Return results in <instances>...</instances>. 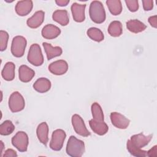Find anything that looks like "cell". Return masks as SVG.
I'll use <instances>...</instances> for the list:
<instances>
[{"instance_id": "1", "label": "cell", "mask_w": 157, "mask_h": 157, "mask_svg": "<svg viewBox=\"0 0 157 157\" xmlns=\"http://www.w3.org/2000/svg\"><path fill=\"white\" fill-rule=\"evenodd\" d=\"M66 151L70 156L80 157L85 152V144L82 140L71 136L67 141Z\"/></svg>"}, {"instance_id": "2", "label": "cell", "mask_w": 157, "mask_h": 157, "mask_svg": "<svg viewBox=\"0 0 157 157\" xmlns=\"http://www.w3.org/2000/svg\"><path fill=\"white\" fill-rule=\"evenodd\" d=\"M89 14L91 20L97 24L103 23L105 20V11L101 2L93 1L91 2Z\"/></svg>"}, {"instance_id": "3", "label": "cell", "mask_w": 157, "mask_h": 157, "mask_svg": "<svg viewBox=\"0 0 157 157\" xmlns=\"http://www.w3.org/2000/svg\"><path fill=\"white\" fill-rule=\"evenodd\" d=\"M27 59L30 64L35 66H39L43 64L44 57L39 44H33L31 45Z\"/></svg>"}, {"instance_id": "4", "label": "cell", "mask_w": 157, "mask_h": 157, "mask_svg": "<svg viewBox=\"0 0 157 157\" xmlns=\"http://www.w3.org/2000/svg\"><path fill=\"white\" fill-rule=\"evenodd\" d=\"M26 39L21 36L14 37L11 44V53L15 57L20 58L23 56L26 47Z\"/></svg>"}, {"instance_id": "5", "label": "cell", "mask_w": 157, "mask_h": 157, "mask_svg": "<svg viewBox=\"0 0 157 157\" xmlns=\"http://www.w3.org/2000/svg\"><path fill=\"white\" fill-rule=\"evenodd\" d=\"M25 102L23 96L18 91L12 93L9 99V107L12 112H18L23 110Z\"/></svg>"}, {"instance_id": "6", "label": "cell", "mask_w": 157, "mask_h": 157, "mask_svg": "<svg viewBox=\"0 0 157 157\" xmlns=\"http://www.w3.org/2000/svg\"><path fill=\"white\" fill-rule=\"evenodd\" d=\"M12 144L19 151H26L29 144L27 134L24 131L17 132L12 138Z\"/></svg>"}, {"instance_id": "7", "label": "cell", "mask_w": 157, "mask_h": 157, "mask_svg": "<svg viewBox=\"0 0 157 157\" xmlns=\"http://www.w3.org/2000/svg\"><path fill=\"white\" fill-rule=\"evenodd\" d=\"M66 137L65 131L61 129L55 130L52 135L50 142V148L55 151H59L63 146Z\"/></svg>"}, {"instance_id": "8", "label": "cell", "mask_w": 157, "mask_h": 157, "mask_svg": "<svg viewBox=\"0 0 157 157\" xmlns=\"http://www.w3.org/2000/svg\"><path fill=\"white\" fill-rule=\"evenodd\" d=\"M72 124L74 131L78 135L83 137H88L91 133L87 129L82 118L77 115L74 114L72 117Z\"/></svg>"}, {"instance_id": "9", "label": "cell", "mask_w": 157, "mask_h": 157, "mask_svg": "<svg viewBox=\"0 0 157 157\" xmlns=\"http://www.w3.org/2000/svg\"><path fill=\"white\" fill-rule=\"evenodd\" d=\"M110 118L112 124L119 129H126L130 123L129 119L118 112H112Z\"/></svg>"}, {"instance_id": "10", "label": "cell", "mask_w": 157, "mask_h": 157, "mask_svg": "<svg viewBox=\"0 0 157 157\" xmlns=\"http://www.w3.org/2000/svg\"><path fill=\"white\" fill-rule=\"evenodd\" d=\"M48 70L54 75H63L68 70V64L64 60H57L50 64L48 66Z\"/></svg>"}, {"instance_id": "11", "label": "cell", "mask_w": 157, "mask_h": 157, "mask_svg": "<svg viewBox=\"0 0 157 157\" xmlns=\"http://www.w3.org/2000/svg\"><path fill=\"white\" fill-rule=\"evenodd\" d=\"M85 7L86 4H79L76 2L72 4L71 9L74 21L81 23L85 20Z\"/></svg>"}, {"instance_id": "12", "label": "cell", "mask_w": 157, "mask_h": 157, "mask_svg": "<svg viewBox=\"0 0 157 157\" xmlns=\"http://www.w3.org/2000/svg\"><path fill=\"white\" fill-rule=\"evenodd\" d=\"M33 7V1L25 0L18 1L15 6V12L20 16H25L29 14Z\"/></svg>"}, {"instance_id": "13", "label": "cell", "mask_w": 157, "mask_h": 157, "mask_svg": "<svg viewBox=\"0 0 157 157\" xmlns=\"http://www.w3.org/2000/svg\"><path fill=\"white\" fill-rule=\"evenodd\" d=\"M153 137L152 134L148 136H145L142 133L133 135L131 137V142L136 147L142 148L147 145Z\"/></svg>"}, {"instance_id": "14", "label": "cell", "mask_w": 157, "mask_h": 157, "mask_svg": "<svg viewBox=\"0 0 157 157\" xmlns=\"http://www.w3.org/2000/svg\"><path fill=\"white\" fill-rule=\"evenodd\" d=\"M42 36L46 39H53L61 34V29L52 24H48L44 26L41 31Z\"/></svg>"}, {"instance_id": "15", "label": "cell", "mask_w": 157, "mask_h": 157, "mask_svg": "<svg viewBox=\"0 0 157 157\" xmlns=\"http://www.w3.org/2000/svg\"><path fill=\"white\" fill-rule=\"evenodd\" d=\"M89 124L92 131L98 135L103 136L108 132L109 127L104 121H98L93 118L89 121Z\"/></svg>"}, {"instance_id": "16", "label": "cell", "mask_w": 157, "mask_h": 157, "mask_svg": "<svg viewBox=\"0 0 157 157\" xmlns=\"http://www.w3.org/2000/svg\"><path fill=\"white\" fill-rule=\"evenodd\" d=\"M45 17V12L42 10H39L36 12L34 15L29 18L27 21L26 23L27 25L31 28H37L39 27L44 20Z\"/></svg>"}, {"instance_id": "17", "label": "cell", "mask_w": 157, "mask_h": 157, "mask_svg": "<svg viewBox=\"0 0 157 157\" xmlns=\"http://www.w3.org/2000/svg\"><path fill=\"white\" fill-rule=\"evenodd\" d=\"M34 75V71L26 65H21L20 66L18 69V77L20 80L22 82L27 83L30 82Z\"/></svg>"}, {"instance_id": "18", "label": "cell", "mask_w": 157, "mask_h": 157, "mask_svg": "<svg viewBox=\"0 0 157 157\" xmlns=\"http://www.w3.org/2000/svg\"><path fill=\"white\" fill-rule=\"evenodd\" d=\"M36 134L39 141L45 145L48 141V126L46 122L39 124L36 129Z\"/></svg>"}, {"instance_id": "19", "label": "cell", "mask_w": 157, "mask_h": 157, "mask_svg": "<svg viewBox=\"0 0 157 157\" xmlns=\"http://www.w3.org/2000/svg\"><path fill=\"white\" fill-rule=\"evenodd\" d=\"M33 88L40 93H46L51 88V82L47 78H39L33 84Z\"/></svg>"}, {"instance_id": "20", "label": "cell", "mask_w": 157, "mask_h": 157, "mask_svg": "<svg viewBox=\"0 0 157 157\" xmlns=\"http://www.w3.org/2000/svg\"><path fill=\"white\" fill-rule=\"evenodd\" d=\"M42 45L48 60L52 59L55 57L59 56L62 54L63 50L60 47H53L50 44L47 42H43Z\"/></svg>"}, {"instance_id": "21", "label": "cell", "mask_w": 157, "mask_h": 157, "mask_svg": "<svg viewBox=\"0 0 157 157\" xmlns=\"http://www.w3.org/2000/svg\"><path fill=\"white\" fill-rule=\"evenodd\" d=\"M54 21L61 26H66L69 22V18L67 11L66 10H56L52 15Z\"/></svg>"}, {"instance_id": "22", "label": "cell", "mask_w": 157, "mask_h": 157, "mask_svg": "<svg viewBox=\"0 0 157 157\" xmlns=\"http://www.w3.org/2000/svg\"><path fill=\"white\" fill-rule=\"evenodd\" d=\"M126 28L131 33H139L144 31L146 29L147 26L142 21L134 19L130 20L126 22Z\"/></svg>"}, {"instance_id": "23", "label": "cell", "mask_w": 157, "mask_h": 157, "mask_svg": "<svg viewBox=\"0 0 157 157\" xmlns=\"http://www.w3.org/2000/svg\"><path fill=\"white\" fill-rule=\"evenodd\" d=\"M15 64L12 62H7L2 70V78L7 81H12L15 78Z\"/></svg>"}, {"instance_id": "24", "label": "cell", "mask_w": 157, "mask_h": 157, "mask_svg": "<svg viewBox=\"0 0 157 157\" xmlns=\"http://www.w3.org/2000/svg\"><path fill=\"white\" fill-rule=\"evenodd\" d=\"M107 6L110 12L113 15H118L121 13L122 4L120 0H107L106 1Z\"/></svg>"}, {"instance_id": "25", "label": "cell", "mask_w": 157, "mask_h": 157, "mask_svg": "<svg viewBox=\"0 0 157 157\" xmlns=\"http://www.w3.org/2000/svg\"><path fill=\"white\" fill-rule=\"evenodd\" d=\"M107 30L111 36L119 37L123 33L122 24L119 21H113L110 23Z\"/></svg>"}, {"instance_id": "26", "label": "cell", "mask_w": 157, "mask_h": 157, "mask_svg": "<svg viewBox=\"0 0 157 157\" xmlns=\"http://www.w3.org/2000/svg\"><path fill=\"white\" fill-rule=\"evenodd\" d=\"M127 150L129 153L134 156L137 157H144L147 156V151L142 150L135 145H134L130 140H128L126 144Z\"/></svg>"}, {"instance_id": "27", "label": "cell", "mask_w": 157, "mask_h": 157, "mask_svg": "<svg viewBox=\"0 0 157 157\" xmlns=\"http://www.w3.org/2000/svg\"><path fill=\"white\" fill-rule=\"evenodd\" d=\"M88 36L96 42H101L104 39V36L103 33L98 28L92 27L89 28L86 31Z\"/></svg>"}, {"instance_id": "28", "label": "cell", "mask_w": 157, "mask_h": 157, "mask_svg": "<svg viewBox=\"0 0 157 157\" xmlns=\"http://www.w3.org/2000/svg\"><path fill=\"white\" fill-rule=\"evenodd\" d=\"M91 113L94 120L98 121H104V116L101 107L98 102H94L91 105Z\"/></svg>"}, {"instance_id": "29", "label": "cell", "mask_w": 157, "mask_h": 157, "mask_svg": "<svg viewBox=\"0 0 157 157\" xmlns=\"http://www.w3.org/2000/svg\"><path fill=\"white\" fill-rule=\"evenodd\" d=\"M15 129V126L10 120H6L0 125V134L2 136H8L12 134Z\"/></svg>"}, {"instance_id": "30", "label": "cell", "mask_w": 157, "mask_h": 157, "mask_svg": "<svg viewBox=\"0 0 157 157\" xmlns=\"http://www.w3.org/2000/svg\"><path fill=\"white\" fill-rule=\"evenodd\" d=\"M9 39L8 33L3 30L0 31V50L1 52L5 50L7 47Z\"/></svg>"}, {"instance_id": "31", "label": "cell", "mask_w": 157, "mask_h": 157, "mask_svg": "<svg viewBox=\"0 0 157 157\" xmlns=\"http://www.w3.org/2000/svg\"><path fill=\"white\" fill-rule=\"evenodd\" d=\"M125 3L129 10L134 12L139 9V2L137 0H126Z\"/></svg>"}, {"instance_id": "32", "label": "cell", "mask_w": 157, "mask_h": 157, "mask_svg": "<svg viewBox=\"0 0 157 157\" xmlns=\"http://www.w3.org/2000/svg\"><path fill=\"white\" fill-rule=\"evenodd\" d=\"M143 7L145 11L151 10L153 7V0H143L142 1Z\"/></svg>"}, {"instance_id": "33", "label": "cell", "mask_w": 157, "mask_h": 157, "mask_svg": "<svg viewBox=\"0 0 157 157\" xmlns=\"http://www.w3.org/2000/svg\"><path fill=\"white\" fill-rule=\"evenodd\" d=\"M2 156L3 157H16L17 156V154L15 150H13V149L9 148L6 150Z\"/></svg>"}, {"instance_id": "34", "label": "cell", "mask_w": 157, "mask_h": 157, "mask_svg": "<svg viewBox=\"0 0 157 157\" xmlns=\"http://www.w3.org/2000/svg\"><path fill=\"white\" fill-rule=\"evenodd\" d=\"M148 22L152 27L156 28H157V16L154 15V16L150 17L148 18Z\"/></svg>"}, {"instance_id": "35", "label": "cell", "mask_w": 157, "mask_h": 157, "mask_svg": "<svg viewBox=\"0 0 157 157\" xmlns=\"http://www.w3.org/2000/svg\"><path fill=\"white\" fill-rule=\"evenodd\" d=\"M157 146L155 145L150 150L147 151V156L150 157H156L157 156Z\"/></svg>"}, {"instance_id": "36", "label": "cell", "mask_w": 157, "mask_h": 157, "mask_svg": "<svg viewBox=\"0 0 157 157\" xmlns=\"http://www.w3.org/2000/svg\"><path fill=\"white\" fill-rule=\"evenodd\" d=\"M55 2L58 6L64 7L66 6L69 3V0H56Z\"/></svg>"}]
</instances>
